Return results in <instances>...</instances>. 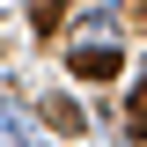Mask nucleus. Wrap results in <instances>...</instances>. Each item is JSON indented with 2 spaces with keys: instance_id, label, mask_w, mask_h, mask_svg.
I'll list each match as a JSON object with an SVG mask.
<instances>
[{
  "instance_id": "nucleus-1",
  "label": "nucleus",
  "mask_w": 147,
  "mask_h": 147,
  "mask_svg": "<svg viewBox=\"0 0 147 147\" xmlns=\"http://www.w3.org/2000/svg\"><path fill=\"white\" fill-rule=\"evenodd\" d=\"M66 66L81 74V81H118L125 52H118V44H74V52H66Z\"/></svg>"
},
{
  "instance_id": "nucleus-3",
  "label": "nucleus",
  "mask_w": 147,
  "mask_h": 147,
  "mask_svg": "<svg viewBox=\"0 0 147 147\" xmlns=\"http://www.w3.org/2000/svg\"><path fill=\"white\" fill-rule=\"evenodd\" d=\"M125 118H132V132H140V140H147V74H140V81H132V110H125Z\"/></svg>"
},
{
  "instance_id": "nucleus-2",
  "label": "nucleus",
  "mask_w": 147,
  "mask_h": 147,
  "mask_svg": "<svg viewBox=\"0 0 147 147\" xmlns=\"http://www.w3.org/2000/svg\"><path fill=\"white\" fill-rule=\"evenodd\" d=\"M44 125H52V132H66V140H74V132L88 125V118H81V103H74V96H44Z\"/></svg>"
},
{
  "instance_id": "nucleus-4",
  "label": "nucleus",
  "mask_w": 147,
  "mask_h": 147,
  "mask_svg": "<svg viewBox=\"0 0 147 147\" xmlns=\"http://www.w3.org/2000/svg\"><path fill=\"white\" fill-rule=\"evenodd\" d=\"M59 7H66V0H37V37H52V30H59Z\"/></svg>"
},
{
  "instance_id": "nucleus-6",
  "label": "nucleus",
  "mask_w": 147,
  "mask_h": 147,
  "mask_svg": "<svg viewBox=\"0 0 147 147\" xmlns=\"http://www.w3.org/2000/svg\"><path fill=\"white\" fill-rule=\"evenodd\" d=\"M140 15H147V0H140Z\"/></svg>"
},
{
  "instance_id": "nucleus-5",
  "label": "nucleus",
  "mask_w": 147,
  "mask_h": 147,
  "mask_svg": "<svg viewBox=\"0 0 147 147\" xmlns=\"http://www.w3.org/2000/svg\"><path fill=\"white\" fill-rule=\"evenodd\" d=\"M0 132H7V140H22V125H15V110L0 103Z\"/></svg>"
}]
</instances>
